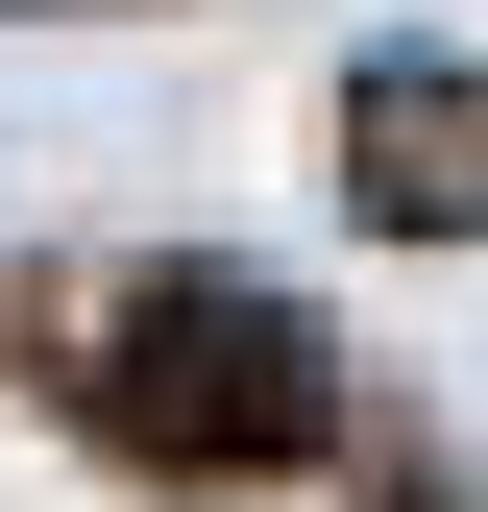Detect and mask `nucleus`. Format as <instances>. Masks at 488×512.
<instances>
[{
    "mask_svg": "<svg viewBox=\"0 0 488 512\" xmlns=\"http://www.w3.org/2000/svg\"><path fill=\"white\" fill-rule=\"evenodd\" d=\"M49 25H74V0H49Z\"/></svg>",
    "mask_w": 488,
    "mask_h": 512,
    "instance_id": "obj_3",
    "label": "nucleus"
},
{
    "mask_svg": "<svg viewBox=\"0 0 488 512\" xmlns=\"http://www.w3.org/2000/svg\"><path fill=\"white\" fill-rule=\"evenodd\" d=\"M342 147H366V196H391V220H488V74H464V49H366Z\"/></svg>",
    "mask_w": 488,
    "mask_h": 512,
    "instance_id": "obj_2",
    "label": "nucleus"
},
{
    "mask_svg": "<svg viewBox=\"0 0 488 512\" xmlns=\"http://www.w3.org/2000/svg\"><path fill=\"white\" fill-rule=\"evenodd\" d=\"M98 415L147 439V464H318V439H342V366H318V317H293V293L147 269V293L98 317Z\"/></svg>",
    "mask_w": 488,
    "mask_h": 512,
    "instance_id": "obj_1",
    "label": "nucleus"
}]
</instances>
